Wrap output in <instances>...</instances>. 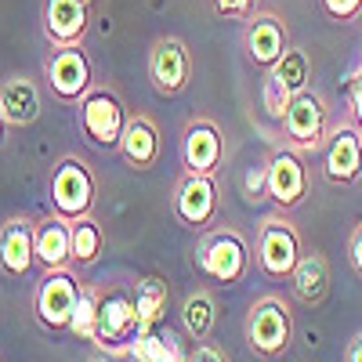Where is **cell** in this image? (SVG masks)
<instances>
[{
  "label": "cell",
  "mask_w": 362,
  "mask_h": 362,
  "mask_svg": "<svg viewBox=\"0 0 362 362\" xmlns=\"http://www.w3.org/2000/svg\"><path fill=\"white\" fill-rule=\"evenodd\" d=\"M87 362H119V358H116V355H109V351H95Z\"/></svg>",
  "instance_id": "obj_35"
},
{
  "label": "cell",
  "mask_w": 362,
  "mask_h": 362,
  "mask_svg": "<svg viewBox=\"0 0 362 362\" xmlns=\"http://www.w3.org/2000/svg\"><path fill=\"white\" fill-rule=\"evenodd\" d=\"M148 80H153L156 95L174 98L189 87L192 80V54L185 47V40L177 37H160L148 51Z\"/></svg>",
  "instance_id": "obj_10"
},
{
  "label": "cell",
  "mask_w": 362,
  "mask_h": 362,
  "mask_svg": "<svg viewBox=\"0 0 362 362\" xmlns=\"http://www.w3.org/2000/svg\"><path fill=\"white\" fill-rule=\"evenodd\" d=\"M243 196H247V203L268 199V167H264V163L247 170V177H243Z\"/></svg>",
  "instance_id": "obj_28"
},
{
  "label": "cell",
  "mask_w": 362,
  "mask_h": 362,
  "mask_svg": "<svg viewBox=\"0 0 362 362\" xmlns=\"http://www.w3.org/2000/svg\"><path fill=\"white\" fill-rule=\"evenodd\" d=\"M37 264V250H33V221L29 218H8L0 225V268L11 279L29 276V268Z\"/></svg>",
  "instance_id": "obj_18"
},
{
  "label": "cell",
  "mask_w": 362,
  "mask_h": 362,
  "mask_svg": "<svg viewBox=\"0 0 362 362\" xmlns=\"http://www.w3.org/2000/svg\"><path fill=\"white\" fill-rule=\"evenodd\" d=\"M124 127H127V109L109 87H90L80 98V131L95 145L119 148Z\"/></svg>",
  "instance_id": "obj_5"
},
{
  "label": "cell",
  "mask_w": 362,
  "mask_h": 362,
  "mask_svg": "<svg viewBox=\"0 0 362 362\" xmlns=\"http://www.w3.org/2000/svg\"><path fill=\"white\" fill-rule=\"evenodd\" d=\"M4 127H8V124H4V116H0V141H4Z\"/></svg>",
  "instance_id": "obj_36"
},
{
  "label": "cell",
  "mask_w": 362,
  "mask_h": 362,
  "mask_svg": "<svg viewBox=\"0 0 362 362\" xmlns=\"http://www.w3.org/2000/svg\"><path fill=\"white\" fill-rule=\"evenodd\" d=\"M225 156V141L218 124L210 119H192L181 134V160H185V174H214Z\"/></svg>",
  "instance_id": "obj_16"
},
{
  "label": "cell",
  "mask_w": 362,
  "mask_h": 362,
  "mask_svg": "<svg viewBox=\"0 0 362 362\" xmlns=\"http://www.w3.org/2000/svg\"><path fill=\"white\" fill-rule=\"evenodd\" d=\"M254 8H257V0H214V11L221 15V18H250L254 15Z\"/></svg>",
  "instance_id": "obj_30"
},
{
  "label": "cell",
  "mask_w": 362,
  "mask_h": 362,
  "mask_svg": "<svg viewBox=\"0 0 362 362\" xmlns=\"http://www.w3.org/2000/svg\"><path fill=\"white\" fill-rule=\"evenodd\" d=\"M268 73H276L286 83L290 95H300V90H308V80H312V58H308V51H300V47H286V54Z\"/></svg>",
  "instance_id": "obj_25"
},
{
  "label": "cell",
  "mask_w": 362,
  "mask_h": 362,
  "mask_svg": "<svg viewBox=\"0 0 362 362\" xmlns=\"http://www.w3.org/2000/svg\"><path fill=\"white\" fill-rule=\"evenodd\" d=\"M348 257H351V268L362 276V225L351 232V243H348Z\"/></svg>",
  "instance_id": "obj_32"
},
{
  "label": "cell",
  "mask_w": 362,
  "mask_h": 362,
  "mask_svg": "<svg viewBox=\"0 0 362 362\" xmlns=\"http://www.w3.org/2000/svg\"><path fill=\"white\" fill-rule=\"evenodd\" d=\"M283 131L290 138V148H297L300 156L315 153V148L326 145V131H329V119H326V102L315 95V90H300L293 95L286 116H283Z\"/></svg>",
  "instance_id": "obj_7"
},
{
  "label": "cell",
  "mask_w": 362,
  "mask_h": 362,
  "mask_svg": "<svg viewBox=\"0 0 362 362\" xmlns=\"http://www.w3.org/2000/svg\"><path fill=\"white\" fill-rule=\"evenodd\" d=\"M290 286H293V297L300 305H322L326 293H329V264L322 254H300L297 268L290 272Z\"/></svg>",
  "instance_id": "obj_21"
},
{
  "label": "cell",
  "mask_w": 362,
  "mask_h": 362,
  "mask_svg": "<svg viewBox=\"0 0 362 362\" xmlns=\"http://www.w3.org/2000/svg\"><path fill=\"white\" fill-rule=\"evenodd\" d=\"M322 8L337 22H355L362 15V0H322Z\"/></svg>",
  "instance_id": "obj_29"
},
{
  "label": "cell",
  "mask_w": 362,
  "mask_h": 362,
  "mask_svg": "<svg viewBox=\"0 0 362 362\" xmlns=\"http://www.w3.org/2000/svg\"><path fill=\"white\" fill-rule=\"evenodd\" d=\"M196 264L206 279H214V283H225V286H235V283H243L250 276V247H247V239L239 235L235 228H214V232H206L199 239V247H196Z\"/></svg>",
  "instance_id": "obj_1"
},
{
  "label": "cell",
  "mask_w": 362,
  "mask_h": 362,
  "mask_svg": "<svg viewBox=\"0 0 362 362\" xmlns=\"http://www.w3.org/2000/svg\"><path fill=\"white\" fill-rule=\"evenodd\" d=\"M73 225V264L87 268V264H95L102 247H105V232L95 218H80V221H69Z\"/></svg>",
  "instance_id": "obj_24"
},
{
  "label": "cell",
  "mask_w": 362,
  "mask_h": 362,
  "mask_svg": "<svg viewBox=\"0 0 362 362\" xmlns=\"http://www.w3.org/2000/svg\"><path fill=\"white\" fill-rule=\"evenodd\" d=\"M0 116L8 127H29L40 116V87L29 76H11L0 83Z\"/></svg>",
  "instance_id": "obj_19"
},
{
  "label": "cell",
  "mask_w": 362,
  "mask_h": 362,
  "mask_svg": "<svg viewBox=\"0 0 362 362\" xmlns=\"http://www.w3.org/2000/svg\"><path fill=\"white\" fill-rule=\"evenodd\" d=\"M243 47H247V58L254 66L272 69L290 47L286 22L272 11H254L247 18V29H243Z\"/></svg>",
  "instance_id": "obj_14"
},
{
  "label": "cell",
  "mask_w": 362,
  "mask_h": 362,
  "mask_svg": "<svg viewBox=\"0 0 362 362\" xmlns=\"http://www.w3.org/2000/svg\"><path fill=\"white\" fill-rule=\"evenodd\" d=\"M119 153L134 170H153L160 160V131L148 116H127L124 138H119Z\"/></svg>",
  "instance_id": "obj_20"
},
{
  "label": "cell",
  "mask_w": 362,
  "mask_h": 362,
  "mask_svg": "<svg viewBox=\"0 0 362 362\" xmlns=\"http://www.w3.org/2000/svg\"><path fill=\"white\" fill-rule=\"evenodd\" d=\"M221 196L214 185V174H185L174 189V214L181 225H189L196 232H206L218 221Z\"/></svg>",
  "instance_id": "obj_9"
},
{
  "label": "cell",
  "mask_w": 362,
  "mask_h": 362,
  "mask_svg": "<svg viewBox=\"0 0 362 362\" xmlns=\"http://www.w3.org/2000/svg\"><path fill=\"white\" fill-rule=\"evenodd\" d=\"M344 362H362V329L344 344Z\"/></svg>",
  "instance_id": "obj_34"
},
{
  "label": "cell",
  "mask_w": 362,
  "mask_h": 362,
  "mask_svg": "<svg viewBox=\"0 0 362 362\" xmlns=\"http://www.w3.org/2000/svg\"><path fill=\"white\" fill-rule=\"evenodd\" d=\"M181 322H185V334L192 341H203L210 329L218 322V308H214V297L206 290H196L185 297V305H181Z\"/></svg>",
  "instance_id": "obj_23"
},
{
  "label": "cell",
  "mask_w": 362,
  "mask_h": 362,
  "mask_svg": "<svg viewBox=\"0 0 362 362\" xmlns=\"http://www.w3.org/2000/svg\"><path fill=\"white\" fill-rule=\"evenodd\" d=\"M80 297V283L73 279V272H47L33 293V312L37 322L51 334H69V319Z\"/></svg>",
  "instance_id": "obj_8"
},
{
  "label": "cell",
  "mask_w": 362,
  "mask_h": 362,
  "mask_svg": "<svg viewBox=\"0 0 362 362\" xmlns=\"http://www.w3.org/2000/svg\"><path fill=\"white\" fill-rule=\"evenodd\" d=\"M33 250L44 272H69L73 268V225L58 214H47L33 225Z\"/></svg>",
  "instance_id": "obj_17"
},
{
  "label": "cell",
  "mask_w": 362,
  "mask_h": 362,
  "mask_svg": "<svg viewBox=\"0 0 362 362\" xmlns=\"http://www.w3.org/2000/svg\"><path fill=\"white\" fill-rule=\"evenodd\" d=\"M95 174L87 170L83 160L76 156H66L58 160V167L51 170V210L58 218L66 221H80L90 214V206H95Z\"/></svg>",
  "instance_id": "obj_4"
},
{
  "label": "cell",
  "mask_w": 362,
  "mask_h": 362,
  "mask_svg": "<svg viewBox=\"0 0 362 362\" xmlns=\"http://www.w3.org/2000/svg\"><path fill=\"white\" fill-rule=\"evenodd\" d=\"M290 102H293V95L286 90V83H283L276 73H264V83H261V109H264L272 119H279V124H283Z\"/></svg>",
  "instance_id": "obj_27"
},
{
  "label": "cell",
  "mask_w": 362,
  "mask_h": 362,
  "mask_svg": "<svg viewBox=\"0 0 362 362\" xmlns=\"http://www.w3.org/2000/svg\"><path fill=\"white\" fill-rule=\"evenodd\" d=\"M124 362H131V358H124Z\"/></svg>",
  "instance_id": "obj_37"
},
{
  "label": "cell",
  "mask_w": 362,
  "mask_h": 362,
  "mask_svg": "<svg viewBox=\"0 0 362 362\" xmlns=\"http://www.w3.org/2000/svg\"><path fill=\"white\" fill-rule=\"evenodd\" d=\"M141 334L138 329V305H134V290L127 286H112L98 293V329H95V344L98 351H109L116 358H127L131 341Z\"/></svg>",
  "instance_id": "obj_2"
},
{
  "label": "cell",
  "mask_w": 362,
  "mask_h": 362,
  "mask_svg": "<svg viewBox=\"0 0 362 362\" xmlns=\"http://www.w3.org/2000/svg\"><path fill=\"white\" fill-rule=\"evenodd\" d=\"M47 87L58 102H80L90 90V62L83 47H54V54L47 58Z\"/></svg>",
  "instance_id": "obj_13"
},
{
  "label": "cell",
  "mask_w": 362,
  "mask_h": 362,
  "mask_svg": "<svg viewBox=\"0 0 362 362\" xmlns=\"http://www.w3.org/2000/svg\"><path fill=\"white\" fill-rule=\"evenodd\" d=\"M95 329H98V290L80 286L76 308H73V319H69V334L76 341H95Z\"/></svg>",
  "instance_id": "obj_26"
},
{
  "label": "cell",
  "mask_w": 362,
  "mask_h": 362,
  "mask_svg": "<svg viewBox=\"0 0 362 362\" xmlns=\"http://www.w3.org/2000/svg\"><path fill=\"white\" fill-rule=\"evenodd\" d=\"M322 174H326L329 185H351V181L362 177V127L355 119L329 131Z\"/></svg>",
  "instance_id": "obj_12"
},
{
  "label": "cell",
  "mask_w": 362,
  "mask_h": 362,
  "mask_svg": "<svg viewBox=\"0 0 362 362\" xmlns=\"http://www.w3.org/2000/svg\"><path fill=\"white\" fill-rule=\"evenodd\" d=\"M87 25V0H44V37L54 47H83Z\"/></svg>",
  "instance_id": "obj_15"
},
{
  "label": "cell",
  "mask_w": 362,
  "mask_h": 362,
  "mask_svg": "<svg viewBox=\"0 0 362 362\" xmlns=\"http://www.w3.org/2000/svg\"><path fill=\"white\" fill-rule=\"evenodd\" d=\"M257 268L272 279H290L300 261V235L286 218H268L257 232Z\"/></svg>",
  "instance_id": "obj_6"
},
{
  "label": "cell",
  "mask_w": 362,
  "mask_h": 362,
  "mask_svg": "<svg viewBox=\"0 0 362 362\" xmlns=\"http://www.w3.org/2000/svg\"><path fill=\"white\" fill-rule=\"evenodd\" d=\"M348 102H351V116H355V124L362 127V66L348 76Z\"/></svg>",
  "instance_id": "obj_31"
},
{
  "label": "cell",
  "mask_w": 362,
  "mask_h": 362,
  "mask_svg": "<svg viewBox=\"0 0 362 362\" xmlns=\"http://www.w3.org/2000/svg\"><path fill=\"white\" fill-rule=\"evenodd\" d=\"M293 341V315L286 308V300L279 297H257L247 312V344L261 358H279L286 355Z\"/></svg>",
  "instance_id": "obj_3"
},
{
  "label": "cell",
  "mask_w": 362,
  "mask_h": 362,
  "mask_svg": "<svg viewBox=\"0 0 362 362\" xmlns=\"http://www.w3.org/2000/svg\"><path fill=\"white\" fill-rule=\"evenodd\" d=\"M268 199L283 206V210H293L308 192V167H305V156L297 148H276L268 160Z\"/></svg>",
  "instance_id": "obj_11"
},
{
  "label": "cell",
  "mask_w": 362,
  "mask_h": 362,
  "mask_svg": "<svg viewBox=\"0 0 362 362\" xmlns=\"http://www.w3.org/2000/svg\"><path fill=\"white\" fill-rule=\"evenodd\" d=\"M134 305H138V329L148 334L156 329L167 315V305H170V286L160 279V276H145L138 279L134 286Z\"/></svg>",
  "instance_id": "obj_22"
},
{
  "label": "cell",
  "mask_w": 362,
  "mask_h": 362,
  "mask_svg": "<svg viewBox=\"0 0 362 362\" xmlns=\"http://www.w3.org/2000/svg\"><path fill=\"white\" fill-rule=\"evenodd\" d=\"M189 362H225V355L214 344H196V351L189 355Z\"/></svg>",
  "instance_id": "obj_33"
}]
</instances>
